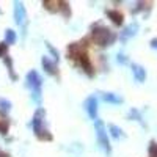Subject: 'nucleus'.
I'll list each match as a JSON object with an SVG mask.
<instances>
[{
    "label": "nucleus",
    "instance_id": "10",
    "mask_svg": "<svg viewBox=\"0 0 157 157\" xmlns=\"http://www.w3.org/2000/svg\"><path fill=\"white\" fill-rule=\"evenodd\" d=\"M132 74H134V77H135V80L137 82H145V78H146V71H145V68L143 66H140V64H137V63H132Z\"/></svg>",
    "mask_w": 157,
    "mask_h": 157
},
{
    "label": "nucleus",
    "instance_id": "17",
    "mask_svg": "<svg viewBox=\"0 0 157 157\" xmlns=\"http://www.w3.org/2000/svg\"><path fill=\"white\" fill-rule=\"evenodd\" d=\"M46 47H47V50L52 54V57H54V61L57 63V61L60 60V52H58L54 46H52V44H49V43H46Z\"/></svg>",
    "mask_w": 157,
    "mask_h": 157
},
{
    "label": "nucleus",
    "instance_id": "2",
    "mask_svg": "<svg viewBox=\"0 0 157 157\" xmlns=\"http://www.w3.org/2000/svg\"><path fill=\"white\" fill-rule=\"evenodd\" d=\"M91 39L101 47H107L110 44L115 43L116 39V35L115 32H112L109 27L105 25H101V24H94L91 27Z\"/></svg>",
    "mask_w": 157,
    "mask_h": 157
},
{
    "label": "nucleus",
    "instance_id": "1",
    "mask_svg": "<svg viewBox=\"0 0 157 157\" xmlns=\"http://www.w3.org/2000/svg\"><path fill=\"white\" fill-rule=\"evenodd\" d=\"M86 41L88 39H82L78 43H72L68 46V57L71 60H74L78 66H80L86 75L93 77L94 75V69H93V64L90 61V55H88V49H86Z\"/></svg>",
    "mask_w": 157,
    "mask_h": 157
},
{
    "label": "nucleus",
    "instance_id": "8",
    "mask_svg": "<svg viewBox=\"0 0 157 157\" xmlns=\"http://www.w3.org/2000/svg\"><path fill=\"white\" fill-rule=\"evenodd\" d=\"M41 61H43V68H44V71H46L47 74L54 75V77L58 75V66H57V63H55V61H52V60L47 58V57H43Z\"/></svg>",
    "mask_w": 157,
    "mask_h": 157
},
{
    "label": "nucleus",
    "instance_id": "21",
    "mask_svg": "<svg viewBox=\"0 0 157 157\" xmlns=\"http://www.w3.org/2000/svg\"><path fill=\"white\" fill-rule=\"evenodd\" d=\"M6 52H8V44L3 41V43H0V58H5L6 57Z\"/></svg>",
    "mask_w": 157,
    "mask_h": 157
},
{
    "label": "nucleus",
    "instance_id": "15",
    "mask_svg": "<svg viewBox=\"0 0 157 157\" xmlns=\"http://www.w3.org/2000/svg\"><path fill=\"white\" fill-rule=\"evenodd\" d=\"M5 43H6L8 46L16 43V33H14V30L6 29V32H5Z\"/></svg>",
    "mask_w": 157,
    "mask_h": 157
},
{
    "label": "nucleus",
    "instance_id": "19",
    "mask_svg": "<svg viewBox=\"0 0 157 157\" xmlns=\"http://www.w3.org/2000/svg\"><path fill=\"white\" fill-rule=\"evenodd\" d=\"M129 118H132V120H135V121H140L141 123V115L138 113V110H135V109H132L129 112Z\"/></svg>",
    "mask_w": 157,
    "mask_h": 157
},
{
    "label": "nucleus",
    "instance_id": "20",
    "mask_svg": "<svg viewBox=\"0 0 157 157\" xmlns=\"http://www.w3.org/2000/svg\"><path fill=\"white\" fill-rule=\"evenodd\" d=\"M149 157H157V143L151 141L149 145Z\"/></svg>",
    "mask_w": 157,
    "mask_h": 157
},
{
    "label": "nucleus",
    "instance_id": "11",
    "mask_svg": "<svg viewBox=\"0 0 157 157\" xmlns=\"http://www.w3.org/2000/svg\"><path fill=\"white\" fill-rule=\"evenodd\" d=\"M105 14L110 17V21H112L115 25H121V24H123V19H124V16H123V14H121V13L118 11V10H107V13H105Z\"/></svg>",
    "mask_w": 157,
    "mask_h": 157
},
{
    "label": "nucleus",
    "instance_id": "23",
    "mask_svg": "<svg viewBox=\"0 0 157 157\" xmlns=\"http://www.w3.org/2000/svg\"><path fill=\"white\" fill-rule=\"evenodd\" d=\"M151 46H152L154 49H157V39H152V41H151Z\"/></svg>",
    "mask_w": 157,
    "mask_h": 157
},
{
    "label": "nucleus",
    "instance_id": "5",
    "mask_svg": "<svg viewBox=\"0 0 157 157\" xmlns=\"http://www.w3.org/2000/svg\"><path fill=\"white\" fill-rule=\"evenodd\" d=\"M94 129H96V137H98V143L101 149H104L107 154L112 152V146L109 141V135L105 132V127H104V123L101 120H94Z\"/></svg>",
    "mask_w": 157,
    "mask_h": 157
},
{
    "label": "nucleus",
    "instance_id": "7",
    "mask_svg": "<svg viewBox=\"0 0 157 157\" xmlns=\"http://www.w3.org/2000/svg\"><path fill=\"white\" fill-rule=\"evenodd\" d=\"M13 14H14V21L17 25H22L25 21V16H27V11H25L24 5L21 2H14L13 3Z\"/></svg>",
    "mask_w": 157,
    "mask_h": 157
},
{
    "label": "nucleus",
    "instance_id": "14",
    "mask_svg": "<svg viewBox=\"0 0 157 157\" xmlns=\"http://www.w3.org/2000/svg\"><path fill=\"white\" fill-rule=\"evenodd\" d=\"M8 127H10V121L5 118L3 113H0V134H6L8 132Z\"/></svg>",
    "mask_w": 157,
    "mask_h": 157
},
{
    "label": "nucleus",
    "instance_id": "3",
    "mask_svg": "<svg viewBox=\"0 0 157 157\" xmlns=\"http://www.w3.org/2000/svg\"><path fill=\"white\" fill-rule=\"evenodd\" d=\"M44 116H46V112H44V109H41V107L35 112L33 123H32V124H33V132H35L36 138L43 140V141H50V140H52V134L49 132V129H47V126H46Z\"/></svg>",
    "mask_w": 157,
    "mask_h": 157
},
{
    "label": "nucleus",
    "instance_id": "12",
    "mask_svg": "<svg viewBox=\"0 0 157 157\" xmlns=\"http://www.w3.org/2000/svg\"><path fill=\"white\" fill-rule=\"evenodd\" d=\"M101 98H102V101H105L109 104H121L123 102V98H120L118 94H113V93H102Z\"/></svg>",
    "mask_w": 157,
    "mask_h": 157
},
{
    "label": "nucleus",
    "instance_id": "22",
    "mask_svg": "<svg viewBox=\"0 0 157 157\" xmlns=\"http://www.w3.org/2000/svg\"><path fill=\"white\" fill-rule=\"evenodd\" d=\"M118 61H120V63H126V58H124V55H123V54L118 55Z\"/></svg>",
    "mask_w": 157,
    "mask_h": 157
},
{
    "label": "nucleus",
    "instance_id": "16",
    "mask_svg": "<svg viewBox=\"0 0 157 157\" xmlns=\"http://www.w3.org/2000/svg\"><path fill=\"white\" fill-rule=\"evenodd\" d=\"M109 130H110L112 137H113V138H116V140L123 137V130H121L120 127H118V126H115V124H110V126H109Z\"/></svg>",
    "mask_w": 157,
    "mask_h": 157
},
{
    "label": "nucleus",
    "instance_id": "24",
    "mask_svg": "<svg viewBox=\"0 0 157 157\" xmlns=\"http://www.w3.org/2000/svg\"><path fill=\"white\" fill-rule=\"evenodd\" d=\"M0 157H10L6 152H3V151H0Z\"/></svg>",
    "mask_w": 157,
    "mask_h": 157
},
{
    "label": "nucleus",
    "instance_id": "13",
    "mask_svg": "<svg viewBox=\"0 0 157 157\" xmlns=\"http://www.w3.org/2000/svg\"><path fill=\"white\" fill-rule=\"evenodd\" d=\"M5 64H6V68H8V72H10V77H11V80H17V75L14 72V68H13V61L11 58L6 55L5 57Z\"/></svg>",
    "mask_w": 157,
    "mask_h": 157
},
{
    "label": "nucleus",
    "instance_id": "6",
    "mask_svg": "<svg viewBox=\"0 0 157 157\" xmlns=\"http://www.w3.org/2000/svg\"><path fill=\"white\" fill-rule=\"evenodd\" d=\"M85 110L91 120H98V99H96V96H90L85 101Z\"/></svg>",
    "mask_w": 157,
    "mask_h": 157
},
{
    "label": "nucleus",
    "instance_id": "9",
    "mask_svg": "<svg viewBox=\"0 0 157 157\" xmlns=\"http://www.w3.org/2000/svg\"><path fill=\"white\" fill-rule=\"evenodd\" d=\"M137 30H138V24L137 22H134V24H130L129 27H126L123 32H121V35H120V39L123 43H126L129 38H132L135 33H137Z\"/></svg>",
    "mask_w": 157,
    "mask_h": 157
},
{
    "label": "nucleus",
    "instance_id": "4",
    "mask_svg": "<svg viewBox=\"0 0 157 157\" xmlns=\"http://www.w3.org/2000/svg\"><path fill=\"white\" fill-rule=\"evenodd\" d=\"M25 86H29L32 90V98L36 104L41 102V86H43V78L35 69H32L27 74V78H25Z\"/></svg>",
    "mask_w": 157,
    "mask_h": 157
},
{
    "label": "nucleus",
    "instance_id": "18",
    "mask_svg": "<svg viewBox=\"0 0 157 157\" xmlns=\"http://www.w3.org/2000/svg\"><path fill=\"white\" fill-rule=\"evenodd\" d=\"M11 109V102L5 101V99H0V110H3V113H6Z\"/></svg>",
    "mask_w": 157,
    "mask_h": 157
}]
</instances>
